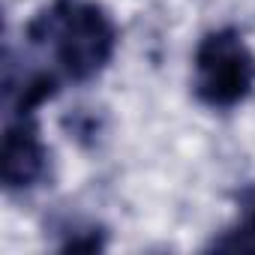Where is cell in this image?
Instances as JSON below:
<instances>
[{
    "label": "cell",
    "mask_w": 255,
    "mask_h": 255,
    "mask_svg": "<svg viewBox=\"0 0 255 255\" xmlns=\"http://www.w3.org/2000/svg\"><path fill=\"white\" fill-rule=\"evenodd\" d=\"M30 42H48L69 81H93L117 51V24L93 0H57L27 27Z\"/></svg>",
    "instance_id": "cell-1"
},
{
    "label": "cell",
    "mask_w": 255,
    "mask_h": 255,
    "mask_svg": "<svg viewBox=\"0 0 255 255\" xmlns=\"http://www.w3.org/2000/svg\"><path fill=\"white\" fill-rule=\"evenodd\" d=\"M192 93L213 111H231L255 93V54L240 30L216 27L201 36L192 54Z\"/></svg>",
    "instance_id": "cell-2"
},
{
    "label": "cell",
    "mask_w": 255,
    "mask_h": 255,
    "mask_svg": "<svg viewBox=\"0 0 255 255\" xmlns=\"http://www.w3.org/2000/svg\"><path fill=\"white\" fill-rule=\"evenodd\" d=\"M48 174V144L39 135L36 114H15L3 135L0 180L6 192H27Z\"/></svg>",
    "instance_id": "cell-3"
},
{
    "label": "cell",
    "mask_w": 255,
    "mask_h": 255,
    "mask_svg": "<svg viewBox=\"0 0 255 255\" xmlns=\"http://www.w3.org/2000/svg\"><path fill=\"white\" fill-rule=\"evenodd\" d=\"M219 246L222 249H255V198H252L249 210L243 213L240 228L231 231V240H222Z\"/></svg>",
    "instance_id": "cell-4"
}]
</instances>
